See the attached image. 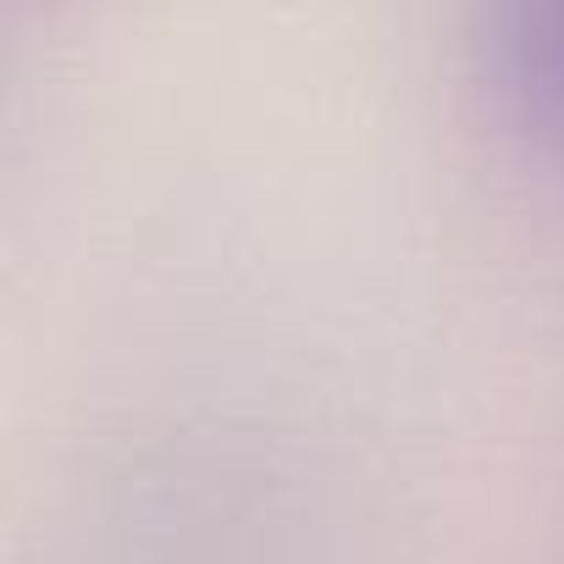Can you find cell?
Returning <instances> with one entry per match:
<instances>
[{"label":"cell","mask_w":564,"mask_h":564,"mask_svg":"<svg viewBox=\"0 0 564 564\" xmlns=\"http://www.w3.org/2000/svg\"><path fill=\"white\" fill-rule=\"evenodd\" d=\"M481 51L498 106L564 150V0H487Z\"/></svg>","instance_id":"6da1fadb"}]
</instances>
